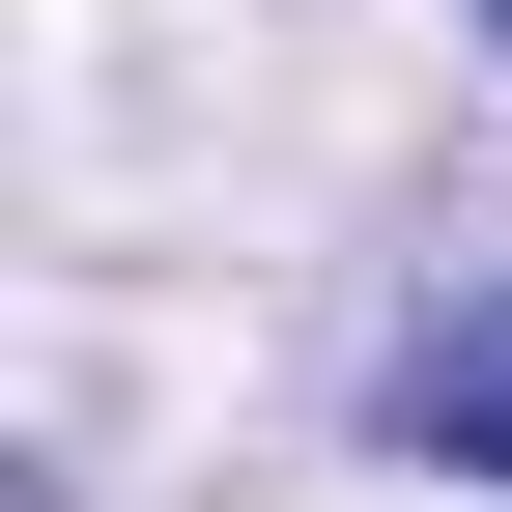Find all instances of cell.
I'll list each match as a JSON object with an SVG mask.
<instances>
[{"label":"cell","mask_w":512,"mask_h":512,"mask_svg":"<svg viewBox=\"0 0 512 512\" xmlns=\"http://www.w3.org/2000/svg\"><path fill=\"white\" fill-rule=\"evenodd\" d=\"M484 29H512V0H484Z\"/></svg>","instance_id":"2"},{"label":"cell","mask_w":512,"mask_h":512,"mask_svg":"<svg viewBox=\"0 0 512 512\" xmlns=\"http://www.w3.org/2000/svg\"><path fill=\"white\" fill-rule=\"evenodd\" d=\"M427 427H456V456L512 484V285H484V313H427Z\"/></svg>","instance_id":"1"}]
</instances>
